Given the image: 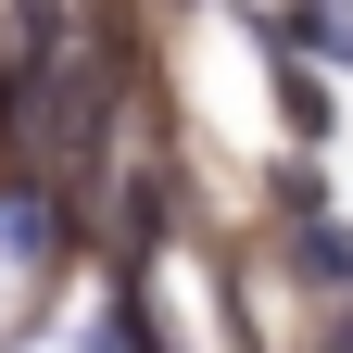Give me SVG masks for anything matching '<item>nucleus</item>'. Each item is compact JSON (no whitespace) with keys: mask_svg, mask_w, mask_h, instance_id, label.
<instances>
[{"mask_svg":"<svg viewBox=\"0 0 353 353\" xmlns=\"http://www.w3.org/2000/svg\"><path fill=\"white\" fill-rule=\"evenodd\" d=\"M290 265L316 290H353V228H341V214H303V228H290Z\"/></svg>","mask_w":353,"mask_h":353,"instance_id":"f257e3e1","label":"nucleus"},{"mask_svg":"<svg viewBox=\"0 0 353 353\" xmlns=\"http://www.w3.org/2000/svg\"><path fill=\"white\" fill-rule=\"evenodd\" d=\"M278 114H290V139H316V126H328V88L303 76V63H278Z\"/></svg>","mask_w":353,"mask_h":353,"instance_id":"f03ea898","label":"nucleus"},{"mask_svg":"<svg viewBox=\"0 0 353 353\" xmlns=\"http://www.w3.org/2000/svg\"><path fill=\"white\" fill-rule=\"evenodd\" d=\"M0 228H13L26 252H51V240H63V214H51V202H38V190H26V202H0Z\"/></svg>","mask_w":353,"mask_h":353,"instance_id":"7ed1b4c3","label":"nucleus"}]
</instances>
